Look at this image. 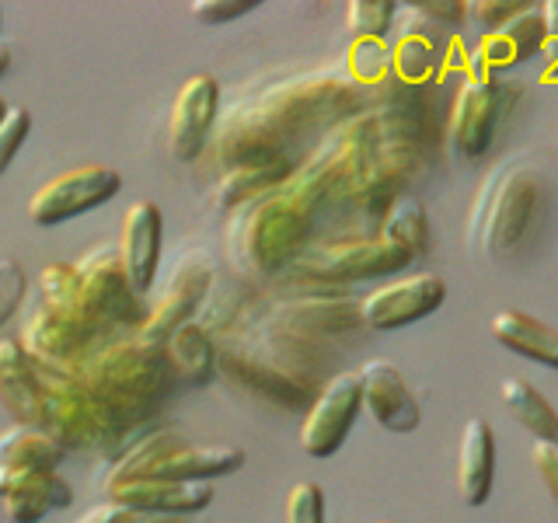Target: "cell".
Here are the masks:
<instances>
[{"mask_svg": "<svg viewBox=\"0 0 558 523\" xmlns=\"http://www.w3.org/2000/svg\"><path fill=\"white\" fill-rule=\"evenodd\" d=\"M356 92L336 77H301L276 84L269 92L248 98L227 112L217 136V154L223 168L290 161L293 144L353 112Z\"/></svg>", "mask_w": 558, "mask_h": 523, "instance_id": "6da1fadb", "label": "cell"}, {"mask_svg": "<svg viewBox=\"0 0 558 523\" xmlns=\"http://www.w3.org/2000/svg\"><path fill=\"white\" fill-rule=\"evenodd\" d=\"M77 377L130 433L147 423L174 384L161 349L140 342L136 336L98 342L81 363Z\"/></svg>", "mask_w": 558, "mask_h": 523, "instance_id": "7a4b0ae2", "label": "cell"}, {"mask_svg": "<svg viewBox=\"0 0 558 523\" xmlns=\"http://www.w3.org/2000/svg\"><path fill=\"white\" fill-rule=\"evenodd\" d=\"M314 209L296 203L290 192L279 185L269 196L244 206L238 223V255L244 266L255 272H279L293 266L304 255V244L311 238Z\"/></svg>", "mask_w": 558, "mask_h": 523, "instance_id": "3957f363", "label": "cell"}, {"mask_svg": "<svg viewBox=\"0 0 558 523\" xmlns=\"http://www.w3.org/2000/svg\"><path fill=\"white\" fill-rule=\"evenodd\" d=\"M43 377V394H46V418L43 429L52 433L63 447L74 450H112L119 436L130 429L101 405V401L84 388V380L74 374H49Z\"/></svg>", "mask_w": 558, "mask_h": 523, "instance_id": "277c9868", "label": "cell"}, {"mask_svg": "<svg viewBox=\"0 0 558 523\" xmlns=\"http://www.w3.org/2000/svg\"><path fill=\"white\" fill-rule=\"evenodd\" d=\"M77 272H81V311L87 325L95 328V336L116 339L122 331L136 336V328L147 318V307L144 296H136V290L130 287L119 252L98 248L84 262H77Z\"/></svg>", "mask_w": 558, "mask_h": 523, "instance_id": "5b68a950", "label": "cell"}, {"mask_svg": "<svg viewBox=\"0 0 558 523\" xmlns=\"http://www.w3.org/2000/svg\"><path fill=\"white\" fill-rule=\"evenodd\" d=\"M412 252L395 244L384 234H366V238H342L328 241L325 248H311L293 262V269L311 283L339 287V283H356V279H374V276H391L401 266H409Z\"/></svg>", "mask_w": 558, "mask_h": 523, "instance_id": "8992f818", "label": "cell"}, {"mask_svg": "<svg viewBox=\"0 0 558 523\" xmlns=\"http://www.w3.org/2000/svg\"><path fill=\"white\" fill-rule=\"evenodd\" d=\"M488 209L471 220V238H482L488 258H510L527 234V223L537 206V174L531 168L502 171L496 185H488Z\"/></svg>", "mask_w": 558, "mask_h": 523, "instance_id": "52a82bcc", "label": "cell"}, {"mask_svg": "<svg viewBox=\"0 0 558 523\" xmlns=\"http://www.w3.org/2000/svg\"><path fill=\"white\" fill-rule=\"evenodd\" d=\"M119 188L122 174L112 165H81L49 179L43 188H35L25 214L35 227H57L116 199Z\"/></svg>", "mask_w": 558, "mask_h": 523, "instance_id": "ba28073f", "label": "cell"}, {"mask_svg": "<svg viewBox=\"0 0 558 523\" xmlns=\"http://www.w3.org/2000/svg\"><path fill=\"white\" fill-rule=\"evenodd\" d=\"M98 342L105 339H98L84 321L70 318L63 311H52L46 304H39L28 314L25 331H22L25 353L32 356V363L39 366V370H49V374L77 377L81 363L92 356V349Z\"/></svg>", "mask_w": 558, "mask_h": 523, "instance_id": "9c48e42d", "label": "cell"}, {"mask_svg": "<svg viewBox=\"0 0 558 523\" xmlns=\"http://www.w3.org/2000/svg\"><path fill=\"white\" fill-rule=\"evenodd\" d=\"M363 412V384L356 374H336L325 388L314 394L311 409L301 423V450L314 461L331 458L342 443L353 423Z\"/></svg>", "mask_w": 558, "mask_h": 523, "instance_id": "30bf717a", "label": "cell"}, {"mask_svg": "<svg viewBox=\"0 0 558 523\" xmlns=\"http://www.w3.org/2000/svg\"><path fill=\"white\" fill-rule=\"evenodd\" d=\"M217 370L238 384L241 391H248L262 401H272V405H283V409H301L314 401V391L307 377H301L293 366L279 363L272 356H258L252 349H241V345H223L217 349Z\"/></svg>", "mask_w": 558, "mask_h": 523, "instance_id": "8fae6325", "label": "cell"}, {"mask_svg": "<svg viewBox=\"0 0 558 523\" xmlns=\"http://www.w3.org/2000/svg\"><path fill=\"white\" fill-rule=\"evenodd\" d=\"M447 301V283L436 272L401 276L371 290L360 301V321L374 331H395L423 321Z\"/></svg>", "mask_w": 558, "mask_h": 523, "instance_id": "7c38bea8", "label": "cell"}, {"mask_svg": "<svg viewBox=\"0 0 558 523\" xmlns=\"http://www.w3.org/2000/svg\"><path fill=\"white\" fill-rule=\"evenodd\" d=\"M209 287H214V262L199 252L185 255L179 262V269H174V276L168 279L165 293L157 296V304L147 311L144 325L136 328V339L157 349L174 328L196 318V311L209 296Z\"/></svg>", "mask_w": 558, "mask_h": 523, "instance_id": "4fadbf2b", "label": "cell"}, {"mask_svg": "<svg viewBox=\"0 0 558 523\" xmlns=\"http://www.w3.org/2000/svg\"><path fill=\"white\" fill-rule=\"evenodd\" d=\"M220 112V84L214 74H192L182 81L171 105L168 122V150L174 161H196L203 154L209 133L217 126Z\"/></svg>", "mask_w": 558, "mask_h": 523, "instance_id": "5bb4252c", "label": "cell"}, {"mask_svg": "<svg viewBox=\"0 0 558 523\" xmlns=\"http://www.w3.org/2000/svg\"><path fill=\"white\" fill-rule=\"evenodd\" d=\"M499 105H502V87L493 77L488 74L464 77L458 98H453V112H450V139H453V150L468 157V161H478V157L493 147Z\"/></svg>", "mask_w": 558, "mask_h": 523, "instance_id": "9a60e30c", "label": "cell"}, {"mask_svg": "<svg viewBox=\"0 0 558 523\" xmlns=\"http://www.w3.org/2000/svg\"><path fill=\"white\" fill-rule=\"evenodd\" d=\"M161 234H165V220H161V206L154 199H136L130 209L122 214L119 223V262L126 269L130 287L136 296H144L154 287L157 266H161Z\"/></svg>", "mask_w": 558, "mask_h": 523, "instance_id": "2e32d148", "label": "cell"}, {"mask_svg": "<svg viewBox=\"0 0 558 523\" xmlns=\"http://www.w3.org/2000/svg\"><path fill=\"white\" fill-rule=\"evenodd\" d=\"M363 384V412L388 433H415L423 423V409L412 394V388L401 377L391 360H371L360 366Z\"/></svg>", "mask_w": 558, "mask_h": 523, "instance_id": "e0dca14e", "label": "cell"}, {"mask_svg": "<svg viewBox=\"0 0 558 523\" xmlns=\"http://www.w3.org/2000/svg\"><path fill=\"white\" fill-rule=\"evenodd\" d=\"M109 502L122 510H147L165 516H192L214 502L209 482H171V478H126L105 485Z\"/></svg>", "mask_w": 558, "mask_h": 523, "instance_id": "ac0fdd59", "label": "cell"}, {"mask_svg": "<svg viewBox=\"0 0 558 523\" xmlns=\"http://www.w3.org/2000/svg\"><path fill=\"white\" fill-rule=\"evenodd\" d=\"M74 488L60 471H8L0 467V510L8 523H39L52 510H66Z\"/></svg>", "mask_w": 558, "mask_h": 523, "instance_id": "d6986e66", "label": "cell"}, {"mask_svg": "<svg viewBox=\"0 0 558 523\" xmlns=\"http://www.w3.org/2000/svg\"><path fill=\"white\" fill-rule=\"evenodd\" d=\"M0 405L14 418V426L43 429L46 418V394L39 366L25 353L22 339L0 336Z\"/></svg>", "mask_w": 558, "mask_h": 523, "instance_id": "ffe728a7", "label": "cell"}, {"mask_svg": "<svg viewBox=\"0 0 558 523\" xmlns=\"http://www.w3.org/2000/svg\"><path fill=\"white\" fill-rule=\"evenodd\" d=\"M244 464V450L231 443H185L182 436L157 453V461L140 478H171V482H214L231 475Z\"/></svg>", "mask_w": 558, "mask_h": 523, "instance_id": "44dd1931", "label": "cell"}, {"mask_svg": "<svg viewBox=\"0 0 558 523\" xmlns=\"http://www.w3.org/2000/svg\"><path fill=\"white\" fill-rule=\"evenodd\" d=\"M541 46H545V22H541V11L527 8L502 28L482 35L478 49L471 52V74L493 77V70H506L527 60L534 52H541Z\"/></svg>", "mask_w": 558, "mask_h": 523, "instance_id": "7402d4cb", "label": "cell"}, {"mask_svg": "<svg viewBox=\"0 0 558 523\" xmlns=\"http://www.w3.org/2000/svg\"><path fill=\"white\" fill-rule=\"evenodd\" d=\"M496 485V433L485 418H468L458 447V496L478 510L488 502Z\"/></svg>", "mask_w": 558, "mask_h": 523, "instance_id": "603a6c76", "label": "cell"}, {"mask_svg": "<svg viewBox=\"0 0 558 523\" xmlns=\"http://www.w3.org/2000/svg\"><path fill=\"white\" fill-rule=\"evenodd\" d=\"M444 28L429 22V17H412V22L401 28L395 46L388 49L391 70L409 84H426L436 77V70L444 63V49L447 42L440 39Z\"/></svg>", "mask_w": 558, "mask_h": 523, "instance_id": "cb8c5ba5", "label": "cell"}, {"mask_svg": "<svg viewBox=\"0 0 558 523\" xmlns=\"http://www.w3.org/2000/svg\"><path fill=\"white\" fill-rule=\"evenodd\" d=\"M157 349H161L171 377H179V380L206 384V380H214V374H217V349L220 345L214 342V331H209L196 318L174 328Z\"/></svg>", "mask_w": 558, "mask_h": 523, "instance_id": "d4e9b609", "label": "cell"}, {"mask_svg": "<svg viewBox=\"0 0 558 523\" xmlns=\"http://www.w3.org/2000/svg\"><path fill=\"white\" fill-rule=\"evenodd\" d=\"M493 339L523 360L558 370V328L537 321L527 311H499L493 318Z\"/></svg>", "mask_w": 558, "mask_h": 523, "instance_id": "484cf974", "label": "cell"}, {"mask_svg": "<svg viewBox=\"0 0 558 523\" xmlns=\"http://www.w3.org/2000/svg\"><path fill=\"white\" fill-rule=\"evenodd\" d=\"M293 174L290 161H266V165H234L223 168L220 182L214 188V203L220 209L248 206L262 196H269Z\"/></svg>", "mask_w": 558, "mask_h": 523, "instance_id": "4316f807", "label": "cell"}, {"mask_svg": "<svg viewBox=\"0 0 558 523\" xmlns=\"http://www.w3.org/2000/svg\"><path fill=\"white\" fill-rule=\"evenodd\" d=\"M63 450L57 436L35 426H8L0 433V467L8 471H57Z\"/></svg>", "mask_w": 558, "mask_h": 523, "instance_id": "83f0119b", "label": "cell"}, {"mask_svg": "<svg viewBox=\"0 0 558 523\" xmlns=\"http://www.w3.org/2000/svg\"><path fill=\"white\" fill-rule=\"evenodd\" d=\"M499 398L506 412L527 429L541 443H558V412L551 401L541 394L531 380L523 377H502L499 380Z\"/></svg>", "mask_w": 558, "mask_h": 523, "instance_id": "f1b7e54d", "label": "cell"}, {"mask_svg": "<svg viewBox=\"0 0 558 523\" xmlns=\"http://www.w3.org/2000/svg\"><path fill=\"white\" fill-rule=\"evenodd\" d=\"M384 238H391L395 244H401L405 252H412V258H418L429 248V217H426V206L412 199V196H398L388 214H384V227H380Z\"/></svg>", "mask_w": 558, "mask_h": 523, "instance_id": "f546056e", "label": "cell"}, {"mask_svg": "<svg viewBox=\"0 0 558 523\" xmlns=\"http://www.w3.org/2000/svg\"><path fill=\"white\" fill-rule=\"evenodd\" d=\"M391 0H353L345 4V25L353 32V42H384L391 22H395Z\"/></svg>", "mask_w": 558, "mask_h": 523, "instance_id": "4dcf8cb0", "label": "cell"}, {"mask_svg": "<svg viewBox=\"0 0 558 523\" xmlns=\"http://www.w3.org/2000/svg\"><path fill=\"white\" fill-rule=\"evenodd\" d=\"M28 290V272L17 258H0V331L17 314Z\"/></svg>", "mask_w": 558, "mask_h": 523, "instance_id": "1f68e13d", "label": "cell"}, {"mask_svg": "<svg viewBox=\"0 0 558 523\" xmlns=\"http://www.w3.org/2000/svg\"><path fill=\"white\" fill-rule=\"evenodd\" d=\"M287 523H325V492L318 482H296L290 488Z\"/></svg>", "mask_w": 558, "mask_h": 523, "instance_id": "d6a6232c", "label": "cell"}, {"mask_svg": "<svg viewBox=\"0 0 558 523\" xmlns=\"http://www.w3.org/2000/svg\"><path fill=\"white\" fill-rule=\"evenodd\" d=\"M32 133V112L25 105H11L4 122H0V174H4L14 161V154L22 150V144Z\"/></svg>", "mask_w": 558, "mask_h": 523, "instance_id": "836d02e7", "label": "cell"}, {"mask_svg": "<svg viewBox=\"0 0 558 523\" xmlns=\"http://www.w3.org/2000/svg\"><path fill=\"white\" fill-rule=\"evenodd\" d=\"M258 8V0H192L189 11L203 25H223L234 22L241 14H252Z\"/></svg>", "mask_w": 558, "mask_h": 523, "instance_id": "e575fe53", "label": "cell"}, {"mask_svg": "<svg viewBox=\"0 0 558 523\" xmlns=\"http://www.w3.org/2000/svg\"><path fill=\"white\" fill-rule=\"evenodd\" d=\"M523 11H527V4H517V0H506V4H499V0H471L468 4V14L475 17L485 32L502 28L506 22H513V17Z\"/></svg>", "mask_w": 558, "mask_h": 523, "instance_id": "d590c367", "label": "cell"}, {"mask_svg": "<svg viewBox=\"0 0 558 523\" xmlns=\"http://www.w3.org/2000/svg\"><path fill=\"white\" fill-rule=\"evenodd\" d=\"M531 461H534L537 478L545 482L551 502L558 506V443H541V440H534V447H531Z\"/></svg>", "mask_w": 558, "mask_h": 523, "instance_id": "8d00e7d4", "label": "cell"}, {"mask_svg": "<svg viewBox=\"0 0 558 523\" xmlns=\"http://www.w3.org/2000/svg\"><path fill=\"white\" fill-rule=\"evenodd\" d=\"M541 22H545V46H541V52L548 57V70L541 81H555L558 84V0H548V4H541Z\"/></svg>", "mask_w": 558, "mask_h": 523, "instance_id": "74e56055", "label": "cell"}, {"mask_svg": "<svg viewBox=\"0 0 558 523\" xmlns=\"http://www.w3.org/2000/svg\"><path fill=\"white\" fill-rule=\"evenodd\" d=\"M116 523H189V516H165V513H147V510H122Z\"/></svg>", "mask_w": 558, "mask_h": 523, "instance_id": "f35d334b", "label": "cell"}, {"mask_svg": "<svg viewBox=\"0 0 558 523\" xmlns=\"http://www.w3.org/2000/svg\"><path fill=\"white\" fill-rule=\"evenodd\" d=\"M119 520V506L116 502H98L92 510H84L74 523H116Z\"/></svg>", "mask_w": 558, "mask_h": 523, "instance_id": "ab89813d", "label": "cell"}, {"mask_svg": "<svg viewBox=\"0 0 558 523\" xmlns=\"http://www.w3.org/2000/svg\"><path fill=\"white\" fill-rule=\"evenodd\" d=\"M11 70V49L8 46H0V77H4Z\"/></svg>", "mask_w": 558, "mask_h": 523, "instance_id": "60d3db41", "label": "cell"}, {"mask_svg": "<svg viewBox=\"0 0 558 523\" xmlns=\"http://www.w3.org/2000/svg\"><path fill=\"white\" fill-rule=\"evenodd\" d=\"M8 109H11V105H8V98H4V95H0V122H4Z\"/></svg>", "mask_w": 558, "mask_h": 523, "instance_id": "b9f144b4", "label": "cell"}, {"mask_svg": "<svg viewBox=\"0 0 558 523\" xmlns=\"http://www.w3.org/2000/svg\"><path fill=\"white\" fill-rule=\"evenodd\" d=\"M380 523H398V520H380Z\"/></svg>", "mask_w": 558, "mask_h": 523, "instance_id": "7bdbcfd3", "label": "cell"}]
</instances>
